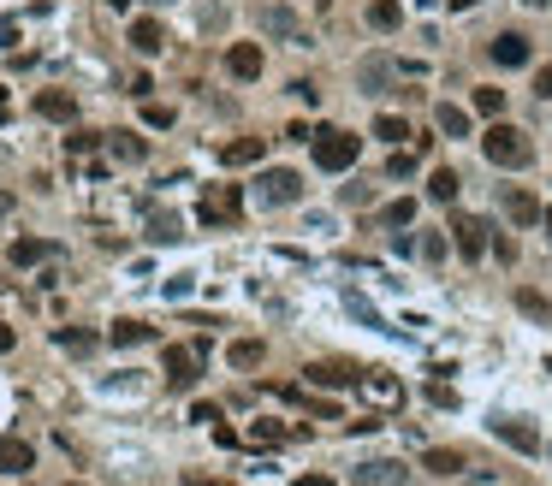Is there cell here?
Listing matches in <instances>:
<instances>
[{"label": "cell", "mask_w": 552, "mask_h": 486, "mask_svg": "<svg viewBox=\"0 0 552 486\" xmlns=\"http://www.w3.org/2000/svg\"><path fill=\"white\" fill-rule=\"evenodd\" d=\"M36 113L54 119V125H66V119H78V101L66 96V89H42V96H36Z\"/></svg>", "instance_id": "obj_14"}, {"label": "cell", "mask_w": 552, "mask_h": 486, "mask_svg": "<svg viewBox=\"0 0 552 486\" xmlns=\"http://www.w3.org/2000/svg\"><path fill=\"white\" fill-rule=\"evenodd\" d=\"M481 155L494 160V166H505V173H517V166H529L534 160V143L517 131V125L499 119V125H487V136H481Z\"/></svg>", "instance_id": "obj_1"}, {"label": "cell", "mask_w": 552, "mask_h": 486, "mask_svg": "<svg viewBox=\"0 0 552 486\" xmlns=\"http://www.w3.org/2000/svg\"><path fill=\"white\" fill-rule=\"evenodd\" d=\"M12 344H19V332H12V327H0V356L12 351Z\"/></svg>", "instance_id": "obj_45"}, {"label": "cell", "mask_w": 552, "mask_h": 486, "mask_svg": "<svg viewBox=\"0 0 552 486\" xmlns=\"http://www.w3.org/2000/svg\"><path fill=\"white\" fill-rule=\"evenodd\" d=\"M303 380L321 391H338V386H362V368H351V362H309Z\"/></svg>", "instance_id": "obj_7"}, {"label": "cell", "mask_w": 552, "mask_h": 486, "mask_svg": "<svg viewBox=\"0 0 552 486\" xmlns=\"http://www.w3.org/2000/svg\"><path fill=\"white\" fill-rule=\"evenodd\" d=\"M499 202H505V220H511V226H540V202H534L523 184H511Z\"/></svg>", "instance_id": "obj_12"}, {"label": "cell", "mask_w": 552, "mask_h": 486, "mask_svg": "<svg viewBox=\"0 0 552 486\" xmlns=\"http://www.w3.org/2000/svg\"><path fill=\"white\" fill-rule=\"evenodd\" d=\"M261 24H268V36H285V42H303V24L285 12V6H268L261 12Z\"/></svg>", "instance_id": "obj_19"}, {"label": "cell", "mask_w": 552, "mask_h": 486, "mask_svg": "<svg viewBox=\"0 0 552 486\" xmlns=\"http://www.w3.org/2000/svg\"><path fill=\"white\" fill-rule=\"evenodd\" d=\"M261 155H268L261 136H232V143H220V166H256Z\"/></svg>", "instance_id": "obj_13"}, {"label": "cell", "mask_w": 552, "mask_h": 486, "mask_svg": "<svg viewBox=\"0 0 552 486\" xmlns=\"http://www.w3.org/2000/svg\"><path fill=\"white\" fill-rule=\"evenodd\" d=\"M107 6H113V12H131V6H137V0H107Z\"/></svg>", "instance_id": "obj_48"}, {"label": "cell", "mask_w": 552, "mask_h": 486, "mask_svg": "<svg viewBox=\"0 0 552 486\" xmlns=\"http://www.w3.org/2000/svg\"><path fill=\"white\" fill-rule=\"evenodd\" d=\"M107 338H113L119 351H137V344H149V338H155V327H143V320H113V332H107Z\"/></svg>", "instance_id": "obj_18"}, {"label": "cell", "mask_w": 552, "mask_h": 486, "mask_svg": "<svg viewBox=\"0 0 552 486\" xmlns=\"http://www.w3.org/2000/svg\"><path fill=\"white\" fill-rule=\"evenodd\" d=\"M244 214V190L237 184H220V190L202 196V226H237Z\"/></svg>", "instance_id": "obj_6"}, {"label": "cell", "mask_w": 552, "mask_h": 486, "mask_svg": "<svg viewBox=\"0 0 552 486\" xmlns=\"http://www.w3.org/2000/svg\"><path fill=\"white\" fill-rule=\"evenodd\" d=\"M54 344H59V351H72V356H89V351H96V332H72V327H59V332H54Z\"/></svg>", "instance_id": "obj_29"}, {"label": "cell", "mask_w": 552, "mask_h": 486, "mask_svg": "<svg viewBox=\"0 0 552 486\" xmlns=\"http://www.w3.org/2000/svg\"><path fill=\"white\" fill-rule=\"evenodd\" d=\"M0 119H12V96L6 89H0Z\"/></svg>", "instance_id": "obj_47"}, {"label": "cell", "mask_w": 552, "mask_h": 486, "mask_svg": "<svg viewBox=\"0 0 552 486\" xmlns=\"http://www.w3.org/2000/svg\"><path fill=\"white\" fill-rule=\"evenodd\" d=\"M12 267H42V261H54L59 243H48V237H12Z\"/></svg>", "instance_id": "obj_11"}, {"label": "cell", "mask_w": 552, "mask_h": 486, "mask_svg": "<svg viewBox=\"0 0 552 486\" xmlns=\"http://www.w3.org/2000/svg\"><path fill=\"white\" fill-rule=\"evenodd\" d=\"M540 226H547V237H552V208H540Z\"/></svg>", "instance_id": "obj_49"}, {"label": "cell", "mask_w": 552, "mask_h": 486, "mask_svg": "<svg viewBox=\"0 0 552 486\" xmlns=\"http://www.w3.org/2000/svg\"><path fill=\"white\" fill-rule=\"evenodd\" d=\"M261 66H268V59H261V42H232V48H226V72H232L237 83H256Z\"/></svg>", "instance_id": "obj_8"}, {"label": "cell", "mask_w": 552, "mask_h": 486, "mask_svg": "<svg viewBox=\"0 0 552 486\" xmlns=\"http://www.w3.org/2000/svg\"><path fill=\"white\" fill-rule=\"evenodd\" d=\"M523 6H547V0H523Z\"/></svg>", "instance_id": "obj_51"}, {"label": "cell", "mask_w": 552, "mask_h": 486, "mask_svg": "<svg viewBox=\"0 0 552 486\" xmlns=\"http://www.w3.org/2000/svg\"><path fill=\"white\" fill-rule=\"evenodd\" d=\"M190 421H202V428H214V421H220V409H214V404H197V409H190Z\"/></svg>", "instance_id": "obj_40"}, {"label": "cell", "mask_w": 552, "mask_h": 486, "mask_svg": "<svg viewBox=\"0 0 552 486\" xmlns=\"http://www.w3.org/2000/svg\"><path fill=\"white\" fill-rule=\"evenodd\" d=\"M534 89H540V96L552 101V66H540V78H534Z\"/></svg>", "instance_id": "obj_42"}, {"label": "cell", "mask_w": 552, "mask_h": 486, "mask_svg": "<svg viewBox=\"0 0 552 486\" xmlns=\"http://www.w3.org/2000/svg\"><path fill=\"white\" fill-rule=\"evenodd\" d=\"M457 190H463V178H457L452 166H434V178H428V196H434V202H457Z\"/></svg>", "instance_id": "obj_23"}, {"label": "cell", "mask_w": 552, "mask_h": 486, "mask_svg": "<svg viewBox=\"0 0 552 486\" xmlns=\"http://www.w3.org/2000/svg\"><path fill=\"white\" fill-rule=\"evenodd\" d=\"M398 481H404V463H393V457L362 463V486H398Z\"/></svg>", "instance_id": "obj_21"}, {"label": "cell", "mask_w": 552, "mask_h": 486, "mask_svg": "<svg viewBox=\"0 0 552 486\" xmlns=\"http://www.w3.org/2000/svg\"><path fill=\"white\" fill-rule=\"evenodd\" d=\"M66 149H72V155H89V149H96V131H72L66 136Z\"/></svg>", "instance_id": "obj_37"}, {"label": "cell", "mask_w": 552, "mask_h": 486, "mask_svg": "<svg viewBox=\"0 0 552 486\" xmlns=\"http://www.w3.org/2000/svg\"><path fill=\"white\" fill-rule=\"evenodd\" d=\"M184 486H237V481H208V474H184Z\"/></svg>", "instance_id": "obj_44"}, {"label": "cell", "mask_w": 552, "mask_h": 486, "mask_svg": "<svg viewBox=\"0 0 552 486\" xmlns=\"http://www.w3.org/2000/svg\"><path fill=\"white\" fill-rule=\"evenodd\" d=\"M487 54H494V66H505V72H517V66H529V36H523V30H505V36H494V48H487Z\"/></svg>", "instance_id": "obj_10"}, {"label": "cell", "mask_w": 552, "mask_h": 486, "mask_svg": "<svg viewBox=\"0 0 552 486\" xmlns=\"http://www.w3.org/2000/svg\"><path fill=\"white\" fill-rule=\"evenodd\" d=\"M517 309L523 314H534V320H552V303L540 291H517Z\"/></svg>", "instance_id": "obj_34"}, {"label": "cell", "mask_w": 552, "mask_h": 486, "mask_svg": "<svg viewBox=\"0 0 552 486\" xmlns=\"http://www.w3.org/2000/svg\"><path fill=\"white\" fill-rule=\"evenodd\" d=\"M446 232H452V243L463 250V261H481V255L494 250V237H487L494 226H487V220H475V214H457Z\"/></svg>", "instance_id": "obj_5"}, {"label": "cell", "mask_w": 552, "mask_h": 486, "mask_svg": "<svg viewBox=\"0 0 552 486\" xmlns=\"http://www.w3.org/2000/svg\"><path fill=\"white\" fill-rule=\"evenodd\" d=\"M202 362H208V344H167V356H160L167 386H173V391H190L202 380Z\"/></svg>", "instance_id": "obj_3"}, {"label": "cell", "mask_w": 552, "mask_h": 486, "mask_svg": "<svg viewBox=\"0 0 552 486\" xmlns=\"http://www.w3.org/2000/svg\"><path fill=\"white\" fill-rule=\"evenodd\" d=\"M428 397H434L439 409H452V404H457V391H452V386H428Z\"/></svg>", "instance_id": "obj_41"}, {"label": "cell", "mask_w": 552, "mask_h": 486, "mask_svg": "<svg viewBox=\"0 0 552 486\" xmlns=\"http://www.w3.org/2000/svg\"><path fill=\"white\" fill-rule=\"evenodd\" d=\"M261 356H268L261 338H237L232 351H226V362H232V368H261Z\"/></svg>", "instance_id": "obj_22"}, {"label": "cell", "mask_w": 552, "mask_h": 486, "mask_svg": "<svg viewBox=\"0 0 552 486\" xmlns=\"http://www.w3.org/2000/svg\"><path fill=\"white\" fill-rule=\"evenodd\" d=\"M434 125H439V136H470V113L452 107V101H439L434 107Z\"/></svg>", "instance_id": "obj_20"}, {"label": "cell", "mask_w": 552, "mask_h": 486, "mask_svg": "<svg viewBox=\"0 0 552 486\" xmlns=\"http://www.w3.org/2000/svg\"><path fill=\"white\" fill-rule=\"evenodd\" d=\"M410 166H416V149H410V155H393V160H386V173H393V178H404Z\"/></svg>", "instance_id": "obj_39"}, {"label": "cell", "mask_w": 552, "mask_h": 486, "mask_svg": "<svg viewBox=\"0 0 552 486\" xmlns=\"http://www.w3.org/2000/svg\"><path fill=\"white\" fill-rule=\"evenodd\" d=\"M107 149H113L119 160H131V166L149 155V143H143V136H131V131H113V136H107Z\"/></svg>", "instance_id": "obj_24"}, {"label": "cell", "mask_w": 552, "mask_h": 486, "mask_svg": "<svg viewBox=\"0 0 552 486\" xmlns=\"http://www.w3.org/2000/svg\"><path fill=\"white\" fill-rule=\"evenodd\" d=\"M475 113L499 119V113H505V89H494V83H481V89H475Z\"/></svg>", "instance_id": "obj_31"}, {"label": "cell", "mask_w": 552, "mask_h": 486, "mask_svg": "<svg viewBox=\"0 0 552 486\" xmlns=\"http://www.w3.org/2000/svg\"><path fill=\"white\" fill-rule=\"evenodd\" d=\"M297 486H333V481H327V474H303Z\"/></svg>", "instance_id": "obj_46"}, {"label": "cell", "mask_w": 552, "mask_h": 486, "mask_svg": "<svg viewBox=\"0 0 552 486\" xmlns=\"http://www.w3.org/2000/svg\"><path fill=\"white\" fill-rule=\"evenodd\" d=\"M131 48H137V54H160V48H167V30H160L155 19H137L131 24Z\"/></svg>", "instance_id": "obj_17"}, {"label": "cell", "mask_w": 552, "mask_h": 486, "mask_svg": "<svg viewBox=\"0 0 552 486\" xmlns=\"http://www.w3.org/2000/svg\"><path fill=\"white\" fill-rule=\"evenodd\" d=\"M369 391H375V397H380V404H398V397H404V386H398V380H393V374H369Z\"/></svg>", "instance_id": "obj_32"}, {"label": "cell", "mask_w": 552, "mask_h": 486, "mask_svg": "<svg viewBox=\"0 0 552 486\" xmlns=\"http://www.w3.org/2000/svg\"><path fill=\"white\" fill-rule=\"evenodd\" d=\"M380 226H416V202H386V208H380Z\"/></svg>", "instance_id": "obj_33"}, {"label": "cell", "mask_w": 552, "mask_h": 486, "mask_svg": "<svg viewBox=\"0 0 552 486\" xmlns=\"http://www.w3.org/2000/svg\"><path fill=\"white\" fill-rule=\"evenodd\" d=\"M393 78H398V66H393V59H362V72H356L362 96H380V89H386Z\"/></svg>", "instance_id": "obj_15"}, {"label": "cell", "mask_w": 552, "mask_h": 486, "mask_svg": "<svg viewBox=\"0 0 552 486\" xmlns=\"http://www.w3.org/2000/svg\"><path fill=\"white\" fill-rule=\"evenodd\" d=\"M309 409H315L321 421H338V404H333V397H309Z\"/></svg>", "instance_id": "obj_38"}, {"label": "cell", "mask_w": 552, "mask_h": 486, "mask_svg": "<svg viewBox=\"0 0 552 486\" xmlns=\"http://www.w3.org/2000/svg\"><path fill=\"white\" fill-rule=\"evenodd\" d=\"M149 237H155V243H173V237H184V232H178V214H167V208H149Z\"/></svg>", "instance_id": "obj_26"}, {"label": "cell", "mask_w": 552, "mask_h": 486, "mask_svg": "<svg viewBox=\"0 0 552 486\" xmlns=\"http://www.w3.org/2000/svg\"><path fill=\"white\" fill-rule=\"evenodd\" d=\"M375 136H380V143H410V119L380 113V119H375Z\"/></svg>", "instance_id": "obj_28"}, {"label": "cell", "mask_w": 552, "mask_h": 486, "mask_svg": "<svg viewBox=\"0 0 552 486\" xmlns=\"http://www.w3.org/2000/svg\"><path fill=\"white\" fill-rule=\"evenodd\" d=\"M457 486H505V481H494V474H463Z\"/></svg>", "instance_id": "obj_43"}, {"label": "cell", "mask_w": 552, "mask_h": 486, "mask_svg": "<svg viewBox=\"0 0 552 486\" xmlns=\"http://www.w3.org/2000/svg\"><path fill=\"white\" fill-rule=\"evenodd\" d=\"M309 143H315V166H321V173H351V166H356V155H362V136L338 131V125L315 131Z\"/></svg>", "instance_id": "obj_2"}, {"label": "cell", "mask_w": 552, "mask_h": 486, "mask_svg": "<svg viewBox=\"0 0 552 486\" xmlns=\"http://www.w3.org/2000/svg\"><path fill=\"white\" fill-rule=\"evenodd\" d=\"M369 24H375V30H398V24H404V6H398V0H375V6H369Z\"/></svg>", "instance_id": "obj_27"}, {"label": "cell", "mask_w": 552, "mask_h": 486, "mask_svg": "<svg viewBox=\"0 0 552 486\" xmlns=\"http://www.w3.org/2000/svg\"><path fill=\"white\" fill-rule=\"evenodd\" d=\"M470 6H475V0H452V12H470Z\"/></svg>", "instance_id": "obj_50"}, {"label": "cell", "mask_w": 552, "mask_h": 486, "mask_svg": "<svg viewBox=\"0 0 552 486\" xmlns=\"http://www.w3.org/2000/svg\"><path fill=\"white\" fill-rule=\"evenodd\" d=\"M292 428H279V421H250V445H285Z\"/></svg>", "instance_id": "obj_30"}, {"label": "cell", "mask_w": 552, "mask_h": 486, "mask_svg": "<svg viewBox=\"0 0 552 486\" xmlns=\"http://www.w3.org/2000/svg\"><path fill=\"white\" fill-rule=\"evenodd\" d=\"M256 202L261 208H292V202H303V178H297L292 166H268V173L256 178Z\"/></svg>", "instance_id": "obj_4"}, {"label": "cell", "mask_w": 552, "mask_h": 486, "mask_svg": "<svg viewBox=\"0 0 552 486\" xmlns=\"http://www.w3.org/2000/svg\"><path fill=\"white\" fill-rule=\"evenodd\" d=\"M422 468H428V474H457V468H463V457H457V451H446V445H434V451H422Z\"/></svg>", "instance_id": "obj_25"}, {"label": "cell", "mask_w": 552, "mask_h": 486, "mask_svg": "<svg viewBox=\"0 0 552 486\" xmlns=\"http://www.w3.org/2000/svg\"><path fill=\"white\" fill-rule=\"evenodd\" d=\"M416 250L428 255V261H439V255L452 250V237H439V232H428V237H422V243H416Z\"/></svg>", "instance_id": "obj_36"}, {"label": "cell", "mask_w": 552, "mask_h": 486, "mask_svg": "<svg viewBox=\"0 0 552 486\" xmlns=\"http://www.w3.org/2000/svg\"><path fill=\"white\" fill-rule=\"evenodd\" d=\"M143 125H155V131H167V125H173V107H160V101H149V107H143Z\"/></svg>", "instance_id": "obj_35"}, {"label": "cell", "mask_w": 552, "mask_h": 486, "mask_svg": "<svg viewBox=\"0 0 552 486\" xmlns=\"http://www.w3.org/2000/svg\"><path fill=\"white\" fill-rule=\"evenodd\" d=\"M66 486H78V481H66Z\"/></svg>", "instance_id": "obj_52"}, {"label": "cell", "mask_w": 552, "mask_h": 486, "mask_svg": "<svg viewBox=\"0 0 552 486\" xmlns=\"http://www.w3.org/2000/svg\"><path fill=\"white\" fill-rule=\"evenodd\" d=\"M494 439H499V445H511V451H523V457H534V451H540V433H534L529 421H517V415H499V421H494Z\"/></svg>", "instance_id": "obj_9"}, {"label": "cell", "mask_w": 552, "mask_h": 486, "mask_svg": "<svg viewBox=\"0 0 552 486\" xmlns=\"http://www.w3.org/2000/svg\"><path fill=\"white\" fill-rule=\"evenodd\" d=\"M0 468H12V474H30V468H36V451L24 445V439H0Z\"/></svg>", "instance_id": "obj_16"}]
</instances>
